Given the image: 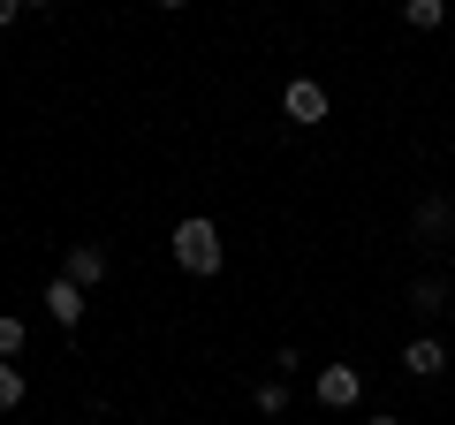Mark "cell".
<instances>
[{
    "mask_svg": "<svg viewBox=\"0 0 455 425\" xmlns=\"http://www.w3.org/2000/svg\"><path fill=\"white\" fill-rule=\"evenodd\" d=\"M167 251H175V266H182L190 281H212V274H220V259H228V251H220V229H212L205 212H190V221H175V236H167Z\"/></svg>",
    "mask_w": 455,
    "mask_h": 425,
    "instance_id": "6da1fadb",
    "label": "cell"
},
{
    "mask_svg": "<svg viewBox=\"0 0 455 425\" xmlns=\"http://www.w3.org/2000/svg\"><path fill=\"white\" fill-rule=\"evenodd\" d=\"M281 115H289L296 130H319V122L334 115V99H326V84H319V76H296L289 92H281Z\"/></svg>",
    "mask_w": 455,
    "mask_h": 425,
    "instance_id": "7a4b0ae2",
    "label": "cell"
},
{
    "mask_svg": "<svg viewBox=\"0 0 455 425\" xmlns=\"http://www.w3.org/2000/svg\"><path fill=\"white\" fill-rule=\"evenodd\" d=\"M357 403H364L357 365H319V410H357Z\"/></svg>",
    "mask_w": 455,
    "mask_h": 425,
    "instance_id": "3957f363",
    "label": "cell"
},
{
    "mask_svg": "<svg viewBox=\"0 0 455 425\" xmlns=\"http://www.w3.org/2000/svg\"><path fill=\"white\" fill-rule=\"evenodd\" d=\"M61 274L76 281V289H99V281H107V251H99V244H68L61 251Z\"/></svg>",
    "mask_w": 455,
    "mask_h": 425,
    "instance_id": "277c9868",
    "label": "cell"
},
{
    "mask_svg": "<svg viewBox=\"0 0 455 425\" xmlns=\"http://www.w3.org/2000/svg\"><path fill=\"white\" fill-rule=\"evenodd\" d=\"M46 311H53V327H76V319H84V289L68 274H53L46 281Z\"/></svg>",
    "mask_w": 455,
    "mask_h": 425,
    "instance_id": "5b68a950",
    "label": "cell"
},
{
    "mask_svg": "<svg viewBox=\"0 0 455 425\" xmlns=\"http://www.w3.org/2000/svg\"><path fill=\"white\" fill-rule=\"evenodd\" d=\"M440 365H448V349H440V342H433V334H418V342H410V349H403V373H410V380H433V373H440Z\"/></svg>",
    "mask_w": 455,
    "mask_h": 425,
    "instance_id": "8992f818",
    "label": "cell"
},
{
    "mask_svg": "<svg viewBox=\"0 0 455 425\" xmlns=\"http://www.w3.org/2000/svg\"><path fill=\"white\" fill-rule=\"evenodd\" d=\"M410 229H418V236H455V212H448V197H418Z\"/></svg>",
    "mask_w": 455,
    "mask_h": 425,
    "instance_id": "52a82bcc",
    "label": "cell"
},
{
    "mask_svg": "<svg viewBox=\"0 0 455 425\" xmlns=\"http://www.w3.org/2000/svg\"><path fill=\"white\" fill-rule=\"evenodd\" d=\"M403 23L410 31H440L448 23V0H403Z\"/></svg>",
    "mask_w": 455,
    "mask_h": 425,
    "instance_id": "ba28073f",
    "label": "cell"
},
{
    "mask_svg": "<svg viewBox=\"0 0 455 425\" xmlns=\"http://www.w3.org/2000/svg\"><path fill=\"white\" fill-rule=\"evenodd\" d=\"M455 304V296H448V281H433V274H425V281H410V311H448Z\"/></svg>",
    "mask_w": 455,
    "mask_h": 425,
    "instance_id": "9c48e42d",
    "label": "cell"
},
{
    "mask_svg": "<svg viewBox=\"0 0 455 425\" xmlns=\"http://www.w3.org/2000/svg\"><path fill=\"white\" fill-rule=\"evenodd\" d=\"M251 403H259V418H281V410H289V380H274V373H266L259 388H251Z\"/></svg>",
    "mask_w": 455,
    "mask_h": 425,
    "instance_id": "30bf717a",
    "label": "cell"
},
{
    "mask_svg": "<svg viewBox=\"0 0 455 425\" xmlns=\"http://www.w3.org/2000/svg\"><path fill=\"white\" fill-rule=\"evenodd\" d=\"M23 395H31V380H23V365H16V357H0V410H16Z\"/></svg>",
    "mask_w": 455,
    "mask_h": 425,
    "instance_id": "8fae6325",
    "label": "cell"
},
{
    "mask_svg": "<svg viewBox=\"0 0 455 425\" xmlns=\"http://www.w3.org/2000/svg\"><path fill=\"white\" fill-rule=\"evenodd\" d=\"M23 342H31V327H23L16 311H0V357H23Z\"/></svg>",
    "mask_w": 455,
    "mask_h": 425,
    "instance_id": "7c38bea8",
    "label": "cell"
},
{
    "mask_svg": "<svg viewBox=\"0 0 455 425\" xmlns=\"http://www.w3.org/2000/svg\"><path fill=\"white\" fill-rule=\"evenodd\" d=\"M23 16V0H0V23H16Z\"/></svg>",
    "mask_w": 455,
    "mask_h": 425,
    "instance_id": "4fadbf2b",
    "label": "cell"
},
{
    "mask_svg": "<svg viewBox=\"0 0 455 425\" xmlns=\"http://www.w3.org/2000/svg\"><path fill=\"white\" fill-rule=\"evenodd\" d=\"M364 425H403V418H395V410H372V418H364Z\"/></svg>",
    "mask_w": 455,
    "mask_h": 425,
    "instance_id": "5bb4252c",
    "label": "cell"
},
{
    "mask_svg": "<svg viewBox=\"0 0 455 425\" xmlns=\"http://www.w3.org/2000/svg\"><path fill=\"white\" fill-rule=\"evenodd\" d=\"M152 8H190V0H152Z\"/></svg>",
    "mask_w": 455,
    "mask_h": 425,
    "instance_id": "9a60e30c",
    "label": "cell"
},
{
    "mask_svg": "<svg viewBox=\"0 0 455 425\" xmlns=\"http://www.w3.org/2000/svg\"><path fill=\"white\" fill-rule=\"evenodd\" d=\"M23 8H46V0H23Z\"/></svg>",
    "mask_w": 455,
    "mask_h": 425,
    "instance_id": "2e32d148",
    "label": "cell"
},
{
    "mask_svg": "<svg viewBox=\"0 0 455 425\" xmlns=\"http://www.w3.org/2000/svg\"><path fill=\"white\" fill-rule=\"evenodd\" d=\"M448 251H455V236H448Z\"/></svg>",
    "mask_w": 455,
    "mask_h": 425,
    "instance_id": "e0dca14e",
    "label": "cell"
}]
</instances>
